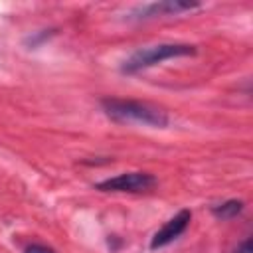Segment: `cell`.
<instances>
[{
	"instance_id": "4",
	"label": "cell",
	"mask_w": 253,
	"mask_h": 253,
	"mask_svg": "<svg viewBox=\"0 0 253 253\" xmlns=\"http://www.w3.org/2000/svg\"><path fill=\"white\" fill-rule=\"evenodd\" d=\"M192 221V211L190 210H180L176 215H172L150 239V249L156 251V249H162L166 245H170L172 241H176L190 225Z\"/></svg>"
},
{
	"instance_id": "6",
	"label": "cell",
	"mask_w": 253,
	"mask_h": 253,
	"mask_svg": "<svg viewBox=\"0 0 253 253\" xmlns=\"http://www.w3.org/2000/svg\"><path fill=\"white\" fill-rule=\"evenodd\" d=\"M243 208H245V204H243L241 200H225V202L213 206V208H211V213H213L217 219L225 221V219L237 217V215L243 211Z\"/></svg>"
},
{
	"instance_id": "8",
	"label": "cell",
	"mask_w": 253,
	"mask_h": 253,
	"mask_svg": "<svg viewBox=\"0 0 253 253\" xmlns=\"http://www.w3.org/2000/svg\"><path fill=\"white\" fill-rule=\"evenodd\" d=\"M233 253H253V245H251V239L249 237H245L235 249H233Z\"/></svg>"
},
{
	"instance_id": "5",
	"label": "cell",
	"mask_w": 253,
	"mask_h": 253,
	"mask_svg": "<svg viewBox=\"0 0 253 253\" xmlns=\"http://www.w3.org/2000/svg\"><path fill=\"white\" fill-rule=\"evenodd\" d=\"M200 8L198 2H178V0H164V2H152V4H144L138 6L136 10H132L134 20H150V18H158V16H176L182 12H190Z\"/></svg>"
},
{
	"instance_id": "1",
	"label": "cell",
	"mask_w": 253,
	"mask_h": 253,
	"mask_svg": "<svg viewBox=\"0 0 253 253\" xmlns=\"http://www.w3.org/2000/svg\"><path fill=\"white\" fill-rule=\"evenodd\" d=\"M101 109L111 121L121 123V125H142V126H152V128L168 126L166 111L150 103H144V101L105 97L101 99Z\"/></svg>"
},
{
	"instance_id": "7",
	"label": "cell",
	"mask_w": 253,
	"mask_h": 253,
	"mask_svg": "<svg viewBox=\"0 0 253 253\" xmlns=\"http://www.w3.org/2000/svg\"><path fill=\"white\" fill-rule=\"evenodd\" d=\"M24 253H55V251L43 243H30V245H26Z\"/></svg>"
},
{
	"instance_id": "2",
	"label": "cell",
	"mask_w": 253,
	"mask_h": 253,
	"mask_svg": "<svg viewBox=\"0 0 253 253\" xmlns=\"http://www.w3.org/2000/svg\"><path fill=\"white\" fill-rule=\"evenodd\" d=\"M196 51H198V47L192 43H156V45L140 47V49L132 51L121 63V73L123 75H134V73H140L148 67L162 63L166 59L196 55Z\"/></svg>"
},
{
	"instance_id": "3",
	"label": "cell",
	"mask_w": 253,
	"mask_h": 253,
	"mask_svg": "<svg viewBox=\"0 0 253 253\" xmlns=\"http://www.w3.org/2000/svg\"><path fill=\"white\" fill-rule=\"evenodd\" d=\"M158 180L148 172H123L113 178H105L95 184L99 192H121V194H142L152 190Z\"/></svg>"
}]
</instances>
